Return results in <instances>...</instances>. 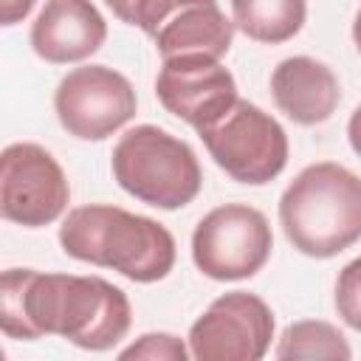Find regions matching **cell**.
Wrapping results in <instances>:
<instances>
[{"label":"cell","mask_w":361,"mask_h":361,"mask_svg":"<svg viewBox=\"0 0 361 361\" xmlns=\"http://www.w3.org/2000/svg\"><path fill=\"white\" fill-rule=\"evenodd\" d=\"M336 310L341 322L361 333V257L350 259L336 279Z\"/></svg>","instance_id":"16"},{"label":"cell","mask_w":361,"mask_h":361,"mask_svg":"<svg viewBox=\"0 0 361 361\" xmlns=\"http://www.w3.org/2000/svg\"><path fill=\"white\" fill-rule=\"evenodd\" d=\"M274 338V313L257 296L231 290L217 296L189 330L197 361H259Z\"/></svg>","instance_id":"10"},{"label":"cell","mask_w":361,"mask_h":361,"mask_svg":"<svg viewBox=\"0 0 361 361\" xmlns=\"http://www.w3.org/2000/svg\"><path fill=\"white\" fill-rule=\"evenodd\" d=\"M121 358H147V361H186L192 350L172 333H147L135 344L118 353Z\"/></svg>","instance_id":"17"},{"label":"cell","mask_w":361,"mask_h":361,"mask_svg":"<svg viewBox=\"0 0 361 361\" xmlns=\"http://www.w3.org/2000/svg\"><path fill=\"white\" fill-rule=\"evenodd\" d=\"M104 3L113 8V14H116L118 20H124V23H127V20H130V11H133V3H135V0H104Z\"/></svg>","instance_id":"20"},{"label":"cell","mask_w":361,"mask_h":361,"mask_svg":"<svg viewBox=\"0 0 361 361\" xmlns=\"http://www.w3.org/2000/svg\"><path fill=\"white\" fill-rule=\"evenodd\" d=\"M68 257L113 268L133 282H158L175 265V237L152 217L118 206H76L59 226Z\"/></svg>","instance_id":"2"},{"label":"cell","mask_w":361,"mask_h":361,"mask_svg":"<svg viewBox=\"0 0 361 361\" xmlns=\"http://www.w3.org/2000/svg\"><path fill=\"white\" fill-rule=\"evenodd\" d=\"M353 350L338 327L319 319L293 322L282 330L276 358H350Z\"/></svg>","instance_id":"15"},{"label":"cell","mask_w":361,"mask_h":361,"mask_svg":"<svg viewBox=\"0 0 361 361\" xmlns=\"http://www.w3.org/2000/svg\"><path fill=\"white\" fill-rule=\"evenodd\" d=\"M347 138H350V147H353V152L361 158V104L353 110V116H350V124H347Z\"/></svg>","instance_id":"19"},{"label":"cell","mask_w":361,"mask_h":361,"mask_svg":"<svg viewBox=\"0 0 361 361\" xmlns=\"http://www.w3.org/2000/svg\"><path fill=\"white\" fill-rule=\"evenodd\" d=\"M71 200V186L56 158L31 141L8 144L0 155V212L25 228L54 223Z\"/></svg>","instance_id":"8"},{"label":"cell","mask_w":361,"mask_h":361,"mask_svg":"<svg viewBox=\"0 0 361 361\" xmlns=\"http://www.w3.org/2000/svg\"><path fill=\"white\" fill-rule=\"evenodd\" d=\"M274 234L265 214L245 203L212 209L192 234V259L197 271L217 282L248 279L268 262Z\"/></svg>","instance_id":"6"},{"label":"cell","mask_w":361,"mask_h":361,"mask_svg":"<svg viewBox=\"0 0 361 361\" xmlns=\"http://www.w3.org/2000/svg\"><path fill=\"white\" fill-rule=\"evenodd\" d=\"M353 42H355V48H358V54H361V8H358V14H355V20H353Z\"/></svg>","instance_id":"21"},{"label":"cell","mask_w":361,"mask_h":361,"mask_svg":"<svg viewBox=\"0 0 361 361\" xmlns=\"http://www.w3.org/2000/svg\"><path fill=\"white\" fill-rule=\"evenodd\" d=\"M54 110L73 138L102 141L135 116V90L124 73L107 65H82L59 79Z\"/></svg>","instance_id":"7"},{"label":"cell","mask_w":361,"mask_h":361,"mask_svg":"<svg viewBox=\"0 0 361 361\" xmlns=\"http://www.w3.org/2000/svg\"><path fill=\"white\" fill-rule=\"evenodd\" d=\"M234 25L268 45H279L290 37H296L307 17L305 0H231Z\"/></svg>","instance_id":"14"},{"label":"cell","mask_w":361,"mask_h":361,"mask_svg":"<svg viewBox=\"0 0 361 361\" xmlns=\"http://www.w3.org/2000/svg\"><path fill=\"white\" fill-rule=\"evenodd\" d=\"M158 102L197 133L220 121L237 104V82L217 56L183 54L164 59L155 79Z\"/></svg>","instance_id":"11"},{"label":"cell","mask_w":361,"mask_h":361,"mask_svg":"<svg viewBox=\"0 0 361 361\" xmlns=\"http://www.w3.org/2000/svg\"><path fill=\"white\" fill-rule=\"evenodd\" d=\"M279 223L305 257L341 254L361 240V178L333 161L305 166L279 197Z\"/></svg>","instance_id":"3"},{"label":"cell","mask_w":361,"mask_h":361,"mask_svg":"<svg viewBox=\"0 0 361 361\" xmlns=\"http://www.w3.org/2000/svg\"><path fill=\"white\" fill-rule=\"evenodd\" d=\"M130 25H138L164 59L209 54L223 59L234 39V23L217 0H135Z\"/></svg>","instance_id":"9"},{"label":"cell","mask_w":361,"mask_h":361,"mask_svg":"<svg viewBox=\"0 0 361 361\" xmlns=\"http://www.w3.org/2000/svg\"><path fill=\"white\" fill-rule=\"evenodd\" d=\"M37 0H0V23L3 25H14L20 20H25L31 14Z\"/></svg>","instance_id":"18"},{"label":"cell","mask_w":361,"mask_h":361,"mask_svg":"<svg viewBox=\"0 0 361 361\" xmlns=\"http://www.w3.org/2000/svg\"><path fill=\"white\" fill-rule=\"evenodd\" d=\"M271 93L276 107L302 127L327 121L341 96L336 73L313 56L282 59L271 73Z\"/></svg>","instance_id":"13"},{"label":"cell","mask_w":361,"mask_h":361,"mask_svg":"<svg viewBox=\"0 0 361 361\" xmlns=\"http://www.w3.org/2000/svg\"><path fill=\"white\" fill-rule=\"evenodd\" d=\"M197 135L214 164L248 186L271 183L288 164V135L282 124L245 99H237L220 121Z\"/></svg>","instance_id":"5"},{"label":"cell","mask_w":361,"mask_h":361,"mask_svg":"<svg viewBox=\"0 0 361 361\" xmlns=\"http://www.w3.org/2000/svg\"><path fill=\"white\" fill-rule=\"evenodd\" d=\"M133 322L130 299L102 276L8 268L0 276V327L8 338L59 336L82 350L116 347Z\"/></svg>","instance_id":"1"},{"label":"cell","mask_w":361,"mask_h":361,"mask_svg":"<svg viewBox=\"0 0 361 361\" xmlns=\"http://www.w3.org/2000/svg\"><path fill=\"white\" fill-rule=\"evenodd\" d=\"M107 39V23L93 0H45L31 25V48L51 65L82 62Z\"/></svg>","instance_id":"12"},{"label":"cell","mask_w":361,"mask_h":361,"mask_svg":"<svg viewBox=\"0 0 361 361\" xmlns=\"http://www.w3.org/2000/svg\"><path fill=\"white\" fill-rule=\"evenodd\" d=\"M110 164L127 195L166 212L192 203L203 183L195 149L155 124L127 130L113 147Z\"/></svg>","instance_id":"4"}]
</instances>
